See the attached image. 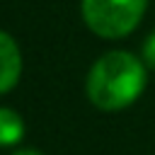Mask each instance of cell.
<instances>
[{
	"mask_svg": "<svg viewBox=\"0 0 155 155\" xmlns=\"http://www.w3.org/2000/svg\"><path fill=\"white\" fill-rule=\"evenodd\" d=\"M145 87V65L128 51L102 56L87 75V97L102 111H119L133 104Z\"/></svg>",
	"mask_w": 155,
	"mask_h": 155,
	"instance_id": "cell-1",
	"label": "cell"
},
{
	"mask_svg": "<svg viewBox=\"0 0 155 155\" xmlns=\"http://www.w3.org/2000/svg\"><path fill=\"white\" fill-rule=\"evenodd\" d=\"M148 0H82V19L85 24L102 39H121L131 34Z\"/></svg>",
	"mask_w": 155,
	"mask_h": 155,
	"instance_id": "cell-2",
	"label": "cell"
},
{
	"mask_svg": "<svg viewBox=\"0 0 155 155\" xmlns=\"http://www.w3.org/2000/svg\"><path fill=\"white\" fill-rule=\"evenodd\" d=\"M22 75V53L15 39L0 31V94L10 92Z\"/></svg>",
	"mask_w": 155,
	"mask_h": 155,
	"instance_id": "cell-3",
	"label": "cell"
},
{
	"mask_svg": "<svg viewBox=\"0 0 155 155\" xmlns=\"http://www.w3.org/2000/svg\"><path fill=\"white\" fill-rule=\"evenodd\" d=\"M24 136V121L17 111L0 107V145H17Z\"/></svg>",
	"mask_w": 155,
	"mask_h": 155,
	"instance_id": "cell-4",
	"label": "cell"
},
{
	"mask_svg": "<svg viewBox=\"0 0 155 155\" xmlns=\"http://www.w3.org/2000/svg\"><path fill=\"white\" fill-rule=\"evenodd\" d=\"M143 58H145V63L150 65V68H155V31L145 39V44H143Z\"/></svg>",
	"mask_w": 155,
	"mask_h": 155,
	"instance_id": "cell-5",
	"label": "cell"
},
{
	"mask_svg": "<svg viewBox=\"0 0 155 155\" xmlns=\"http://www.w3.org/2000/svg\"><path fill=\"white\" fill-rule=\"evenodd\" d=\"M12 155H41V153H36V150H17Z\"/></svg>",
	"mask_w": 155,
	"mask_h": 155,
	"instance_id": "cell-6",
	"label": "cell"
}]
</instances>
